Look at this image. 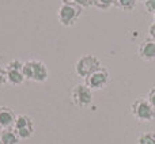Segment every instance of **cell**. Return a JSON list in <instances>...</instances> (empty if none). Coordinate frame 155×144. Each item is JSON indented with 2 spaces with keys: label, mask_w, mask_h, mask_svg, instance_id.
Listing matches in <instances>:
<instances>
[{
  "label": "cell",
  "mask_w": 155,
  "mask_h": 144,
  "mask_svg": "<svg viewBox=\"0 0 155 144\" xmlns=\"http://www.w3.org/2000/svg\"><path fill=\"white\" fill-rule=\"evenodd\" d=\"M82 15V8L76 5L71 0H63L59 11H57V19L59 23L64 27H72L79 21Z\"/></svg>",
  "instance_id": "1"
},
{
  "label": "cell",
  "mask_w": 155,
  "mask_h": 144,
  "mask_svg": "<svg viewBox=\"0 0 155 144\" xmlns=\"http://www.w3.org/2000/svg\"><path fill=\"white\" fill-rule=\"evenodd\" d=\"M23 75L26 80H31L35 83H44L49 77V70L41 60H27L23 64Z\"/></svg>",
  "instance_id": "2"
},
{
  "label": "cell",
  "mask_w": 155,
  "mask_h": 144,
  "mask_svg": "<svg viewBox=\"0 0 155 144\" xmlns=\"http://www.w3.org/2000/svg\"><path fill=\"white\" fill-rule=\"evenodd\" d=\"M131 114L140 123H151L155 118V109L147 98H137L131 105Z\"/></svg>",
  "instance_id": "3"
},
{
  "label": "cell",
  "mask_w": 155,
  "mask_h": 144,
  "mask_svg": "<svg viewBox=\"0 0 155 144\" xmlns=\"http://www.w3.org/2000/svg\"><path fill=\"white\" fill-rule=\"evenodd\" d=\"M99 68H101V60L91 53L83 54V56L79 57L78 61L75 63L76 75L80 77H84V79L88 76V75L93 74V72L99 70Z\"/></svg>",
  "instance_id": "4"
},
{
  "label": "cell",
  "mask_w": 155,
  "mask_h": 144,
  "mask_svg": "<svg viewBox=\"0 0 155 144\" xmlns=\"http://www.w3.org/2000/svg\"><path fill=\"white\" fill-rule=\"evenodd\" d=\"M71 102L78 109H84L93 102V91L83 83H79L71 90Z\"/></svg>",
  "instance_id": "5"
},
{
  "label": "cell",
  "mask_w": 155,
  "mask_h": 144,
  "mask_svg": "<svg viewBox=\"0 0 155 144\" xmlns=\"http://www.w3.org/2000/svg\"><path fill=\"white\" fill-rule=\"evenodd\" d=\"M23 64L25 61L14 59L7 63L5 72H7V83L11 86H21L26 80L23 75Z\"/></svg>",
  "instance_id": "6"
},
{
  "label": "cell",
  "mask_w": 155,
  "mask_h": 144,
  "mask_svg": "<svg viewBox=\"0 0 155 144\" xmlns=\"http://www.w3.org/2000/svg\"><path fill=\"white\" fill-rule=\"evenodd\" d=\"M110 80V72L107 68L101 67L99 70H97L95 72H93L91 75H88L84 79V84L90 88L91 91H98L102 90L105 86L109 83Z\"/></svg>",
  "instance_id": "7"
},
{
  "label": "cell",
  "mask_w": 155,
  "mask_h": 144,
  "mask_svg": "<svg viewBox=\"0 0 155 144\" xmlns=\"http://www.w3.org/2000/svg\"><path fill=\"white\" fill-rule=\"evenodd\" d=\"M12 128L21 140L30 139L34 133V121L27 114H19L16 116L15 124H14Z\"/></svg>",
  "instance_id": "8"
},
{
  "label": "cell",
  "mask_w": 155,
  "mask_h": 144,
  "mask_svg": "<svg viewBox=\"0 0 155 144\" xmlns=\"http://www.w3.org/2000/svg\"><path fill=\"white\" fill-rule=\"evenodd\" d=\"M137 54L142 60L144 61H153L155 60V41L151 38H146L140 42L139 48H137Z\"/></svg>",
  "instance_id": "9"
},
{
  "label": "cell",
  "mask_w": 155,
  "mask_h": 144,
  "mask_svg": "<svg viewBox=\"0 0 155 144\" xmlns=\"http://www.w3.org/2000/svg\"><path fill=\"white\" fill-rule=\"evenodd\" d=\"M16 120V114L11 107L8 106H0V126L3 129L12 128Z\"/></svg>",
  "instance_id": "10"
},
{
  "label": "cell",
  "mask_w": 155,
  "mask_h": 144,
  "mask_svg": "<svg viewBox=\"0 0 155 144\" xmlns=\"http://www.w3.org/2000/svg\"><path fill=\"white\" fill-rule=\"evenodd\" d=\"M21 139L16 135V132L14 131V128L3 129L0 133V143L2 144H19Z\"/></svg>",
  "instance_id": "11"
},
{
  "label": "cell",
  "mask_w": 155,
  "mask_h": 144,
  "mask_svg": "<svg viewBox=\"0 0 155 144\" xmlns=\"http://www.w3.org/2000/svg\"><path fill=\"white\" fill-rule=\"evenodd\" d=\"M137 2L136 0H117V7L123 11H127V12H131V11L135 10Z\"/></svg>",
  "instance_id": "12"
},
{
  "label": "cell",
  "mask_w": 155,
  "mask_h": 144,
  "mask_svg": "<svg viewBox=\"0 0 155 144\" xmlns=\"http://www.w3.org/2000/svg\"><path fill=\"white\" fill-rule=\"evenodd\" d=\"M116 4H117V0H94V7L102 11L109 10Z\"/></svg>",
  "instance_id": "13"
},
{
  "label": "cell",
  "mask_w": 155,
  "mask_h": 144,
  "mask_svg": "<svg viewBox=\"0 0 155 144\" xmlns=\"http://www.w3.org/2000/svg\"><path fill=\"white\" fill-rule=\"evenodd\" d=\"M137 144H155V133L154 132H146L137 137Z\"/></svg>",
  "instance_id": "14"
},
{
  "label": "cell",
  "mask_w": 155,
  "mask_h": 144,
  "mask_svg": "<svg viewBox=\"0 0 155 144\" xmlns=\"http://www.w3.org/2000/svg\"><path fill=\"white\" fill-rule=\"evenodd\" d=\"M71 2H74L80 8H88L91 5H94V0H71Z\"/></svg>",
  "instance_id": "15"
},
{
  "label": "cell",
  "mask_w": 155,
  "mask_h": 144,
  "mask_svg": "<svg viewBox=\"0 0 155 144\" xmlns=\"http://www.w3.org/2000/svg\"><path fill=\"white\" fill-rule=\"evenodd\" d=\"M144 7L148 14L155 15V0H147V2L144 3Z\"/></svg>",
  "instance_id": "16"
},
{
  "label": "cell",
  "mask_w": 155,
  "mask_h": 144,
  "mask_svg": "<svg viewBox=\"0 0 155 144\" xmlns=\"http://www.w3.org/2000/svg\"><path fill=\"white\" fill-rule=\"evenodd\" d=\"M7 84V72H5V67L0 65V87Z\"/></svg>",
  "instance_id": "17"
},
{
  "label": "cell",
  "mask_w": 155,
  "mask_h": 144,
  "mask_svg": "<svg viewBox=\"0 0 155 144\" xmlns=\"http://www.w3.org/2000/svg\"><path fill=\"white\" fill-rule=\"evenodd\" d=\"M147 99H148V102L151 103V106H153L154 109H155V86H154V87H151L150 90H148Z\"/></svg>",
  "instance_id": "18"
},
{
  "label": "cell",
  "mask_w": 155,
  "mask_h": 144,
  "mask_svg": "<svg viewBox=\"0 0 155 144\" xmlns=\"http://www.w3.org/2000/svg\"><path fill=\"white\" fill-rule=\"evenodd\" d=\"M148 38H151L153 41H155V22L148 26Z\"/></svg>",
  "instance_id": "19"
},
{
  "label": "cell",
  "mask_w": 155,
  "mask_h": 144,
  "mask_svg": "<svg viewBox=\"0 0 155 144\" xmlns=\"http://www.w3.org/2000/svg\"><path fill=\"white\" fill-rule=\"evenodd\" d=\"M136 2H140V3H146L147 0H136Z\"/></svg>",
  "instance_id": "20"
},
{
  "label": "cell",
  "mask_w": 155,
  "mask_h": 144,
  "mask_svg": "<svg viewBox=\"0 0 155 144\" xmlns=\"http://www.w3.org/2000/svg\"><path fill=\"white\" fill-rule=\"evenodd\" d=\"M2 131H3V128H2V126H0V133H2Z\"/></svg>",
  "instance_id": "21"
},
{
  "label": "cell",
  "mask_w": 155,
  "mask_h": 144,
  "mask_svg": "<svg viewBox=\"0 0 155 144\" xmlns=\"http://www.w3.org/2000/svg\"><path fill=\"white\" fill-rule=\"evenodd\" d=\"M154 22H155V15H154Z\"/></svg>",
  "instance_id": "22"
},
{
  "label": "cell",
  "mask_w": 155,
  "mask_h": 144,
  "mask_svg": "<svg viewBox=\"0 0 155 144\" xmlns=\"http://www.w3.org/2000/svg\"><path fill=\"white\" fill-rule=\"evenodd\" d=\"M0 144H2V143H0Z\"/></svg>",
  "instance_id": "23"
}]
</instances>
